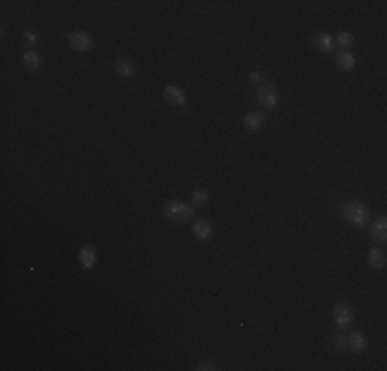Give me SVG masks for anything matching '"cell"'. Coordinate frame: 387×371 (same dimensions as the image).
Listing matches in <instances>:
<instances>
[{
  "label": "cell",
  "instance_id": "14",
  "mask_svg": "<svg viewBox=\"0 0 387 371\" xmlns=\"http://www.w3.org/2000/svg\"><path fill=\"white\" fill-rule=\"evenodd\" d=\"M313 44L321 52H332V48H334V39H332V35H328V33H319V35L313 37Z\"/></svg>",
  "mask_w": 387,
  "mask_h": 371
},
{
  "label": "cell",
  "instance_id": "18",
  "mask_svg": "<svg viewBox=\"0 0 387 371\" xmlns=\"http://www.w3.org/2000/svg\"><path fill=\"white\" fill-rule=\"evenodd\" d=\"M338 44H340L342 48H350V46L354 44L352 33H348V31H340V33H338Z\"/></svg>",
  "mask_w": 387,
  "mask_h": 371
},
{
  "label": "cell",
  "instance_id": "15",
  "mask_svg": "<svg viewBox=\"0 0 387 371\" xmlns=\"http://www.w3.org/2000/svg\"><path fill=\"white\" fill-rule=\"evenodd\" d=\"M369 264H371L373 268H383L385 266V254H383V250L373 248L369 252Z\"/></svg>",
  "mask_w": 387,
  "mask_h": 371
},
{
  "label": "cell",
  "instance_id": "17",
  "mask_svg": "<svg viewBox=\"0 0 387 371\" xmlns=\"http://www.w3.org/2000/svg\"><path fill=\"white\" fill-rule=\"evenodd\" d=\"M210 200V194L206 190H194L192 192V202H194V208L196 206H204Z\"/></svg>",
  "mask_w": 387,
  "mask_h": 371
},
{
  "label": "cell",
  "instance_id": "8",
  "mask_svg": "<svg viewBox=\"0 0 387 371\" xmlns=\"http://www.w3.org/2000/svg\"><path fill=\"white\" fill-rule=\"evenodd\" d=\"M346 346L350 348L352 353H362L367 348V338H364L362 332H352L346 338Z\"/></svg>",
  "mask_w": 387,
  "mask_h": 371
},
{
  "label": "cell",
  "instance_id": "21",
  "mask_svg": "<svg viewBox=\"0 0 387 371\" xmlns=\"http://www.w3.org/2000/svg\"><path fill=\"white\" fill-rule=\"evenodd\" d=\"M249 79H251V81H253V83H260V81H262V72H257V70H253V72H251V77H249Z\"/></svg>",
  "mask_w": 387,
  "mask_h": 371
},
{
  "label": "cell",
  "instance_id": "16",
  "mask_svg": "<svg viewBox=\"0 0 387 371\" xmlns=\"http://www.w3.org/2000/svg\"><path fill=\"white\" fill-rule=\"evenodd\" d=\"M385 235H387V221H385V217H381L377 223H375L371 237L377 239V241H385Z\"/></svg>",
  "mask_w": 387,
  "mask_h": 371
},
{
  "label": "cell",
  "instance_id": "20",
  "mask_svg": "<svg viewBox=\"0 0 387 371\" xmlns=\"http://www.w3.org/2000/svg\"><path fill=\"white\" fill-rule=\"evenodd\" d=\"M25 41H27V44H35L37 35L33 33V31H25Z\"/></svg>",
  "mask_w": 387,
  "mask_h": 371
},
{
  "label": "cell",
  "instance_id": "9",
  "mask_svg": "<svg viewBox=\"0 0 387 371\" xmlns=\"http://www.w3.org/2000/svg\"><path fill=\"white\" fill-rule=\"evenodd\" d=\"M264 122H266V115H264L262 112H251V114H247L245 118H243V126H245L247 130H257V128H262Z\"/></svg>",
  "mask_w": 387,
  "mask_h": 371
},
{
  "label": "cell",
  "instance_id": "6",
  "mask_svg": "<svg viewBox=\"0 0 387 371\" xmlns=\"http://www.w3.org/2000/svg\"><path fill=\"white\" fill-rule=\"evenodd\" d=\"M163 97H165L171 105H181V108L186 105V93L181 91V87H177V85H165Z\"/></svg>",
  "mask_w": 387,
  "mask_h": 371
},
{
  "label": "cell",
  "instance_id": "7",
  "mask_svg": "<svg viewBox=\"0 0 387 371\" xmlns=\"http://www.w3.org/2000/svg\"><path fill=\"white\" fill-rule=\"evenodd\" d=\"M79 262H81V266L84 268V270H91L95 264H97V250H95V246H83L81 250H79Z\"/></svg>",
  "mask_w": 387,
  "mask_h": 371
},
{
  "label": "cell",
  "instance_id": "1",
  "mask_svg": "<svg viewBox=\"0 0 387 371\" xmlns=\"http://www.w3.org/2000/svg\"><path fill=\"white\" fill-rule=\"evenodd\" d=\"M163 215L173 223H186L188 219L194 217V206H188L184 202H179V200H169L163 206Z\"/></svg>",
  "mask_w": 387,
  "mask_h": 371
},
{
  "label": "cell",
  "instance_id": "5",
  "mask_svg": "<svg viewBox=\"0 0 387 371\" xmlns=\"http://www.w3.org/2000/svg\"><path fill=\"white\" fill-rule=\"evenodd\" d=\"M334 322L340 326V328H348L352 322H354V312H352V307L348 305V303H338L336 307H334Z\"/></svg>",
  "mask_w": 387,
  "mask_h": 371
},
{
  "label": "cell",
  "instance_id": "4",
  "mask_svg": "<svg viewBox=\"0 0 387 371\" xmlns=\"http://www.w3.org/2000/svg\"><path fill=\"white\" fill-rule=\"evenodd\" d=\"M257 101L262 103V108L266 110H274L278 105V93L272 85H262L257 87Z\"/></svg>",
  "mask_w": 387,
  "mask_h": 371
},
{
  "label": "cell",
  "instance_id": "12",
  "mask_svg": "<svg viewBox=\"0 0 387 371\" xmlns=\"http://www.w3.org/2000/svg\"><path fill=\"white\" fill-rule=\"evenodd\" d=\"M115 72L120 74V77H132L134 74V64H132V60H128V58H120L115 62Z\"/></svg>",
  "mask_w": 387,
  "mask_h": 371
},
{
  "label": "cell",
  "instance_id": "10",
  "mask_svg": "<svg viewBox=\"0 0 387 371\" xmlns=\"http://www.w3.org/2000/svg\"><path fill=\"white\" fill-rule=\"evenodd\" d=\"M192 231H194V235H196L198 239H202V241H206V239L212 237V225H210V223H204V221L194 223Z\"/></svg>",
  "mask_w": 387,
  "mask_h": 371
},
{
  "label": "cell",
  "instance_id": "13",
  "mask_svg": "<svg viewBox=\"0 0 387 371\" xmlns=\"http://www.w3.org/2000/svg\"><path fill=\"white\" fill-rule=\"evenodd\" d=\"M23 64H25L29 70H37V68L41 66V58H39L37 52L27 50L25 54H23Z\"/></svg>",
  "mask_w": 387,
  "mask_h": 371
},
{
  "label": "cell",
  "instance_id": "3",
  "mask_svg": "<svg viewBox=\"0 0 387 371\" xmlns=\"http://www.w3.org/2000/svg\"><path fill=\"white\" fill-rule=\"evenodd\" d=\"M68 44L77 52H89V50L95 48V41L87 31H72V33L68 35Z\"/></svg>",
  "mask_w": 387,
  "mask_h": 371
},
{
  "label": "cell",
  "instance_id": "22",
  "mask_svg": "<svg viewBox=\"0 0 387 371\" xmlns=\"http://www.w3.org/2000/svg\"><path fill=\"white\" fill-rule=\"evenodd\" d=\"M196 369H200V371H202V369H217V367H214L212 363H200Z\"/></svg>",
  "mask_w": 387,
  "mask_h": 371
},
{
  "label": "cell",
  "instance_id": "2",
  "mask_svg": "<svg viewBox=\"0 0 387 371\" xmlns=\"http://www.w3.org/2000/svg\"><path fill=\"white\" fill-rule=\"evenodd\" d=\"M342 217L346 219L348 223H352V225L362 227V225H367V223H369V210H367V206H362L360 202H348V204H344V208H342Z\"/></svg>",
  "mask_w": 387,
  "mask_h": 371
},
{
  "label": "cell",
  "instance_id": "11",
  "mask_svg": "<svg viewBox=\"0 0 387 371\" xmlns=\"http://www.w3.org/2000/svg\"><path fill=\"white\" fill-rule=\"evenodd\" d=\"M336 64L342 70H350L357 66V58H354V54H350V52H340V54H336Z\"/></svg>",
  "mask_w": 387,
  "mask_h": 371
},
{
  "label": "cell",
  "instance_id": "19",
  "mask_svg": "<svg viewBox=\"0 0 387 371\" xmlns=\"http://www.w3.org/2000/svg\"><path fill=\"white\" fill-rule=\"evenodd\" d=\"M332 344H334L336 351H344V348H348L346 346V338H344L342 334H334V338H332Z\"/></svg>",
  "mask_w": 387,
  "mask_h": 371
}]
</instances>
